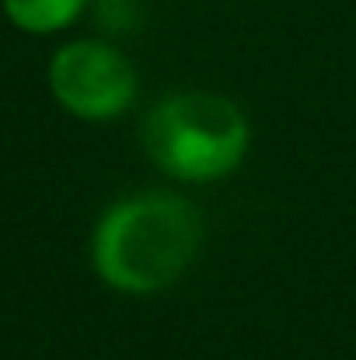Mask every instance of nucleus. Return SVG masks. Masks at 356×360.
I'll use <instances>...</instances> for the list:
<instances>
[{
    "mask_svg": "<svg viewBox=\"0 0 356 360\" xmlns=\"http://www.w3.org/2000/svg\"><path fill=\"white\" fill-rule=\"evenodd\" d=\"M203 245L199 210L175 193H140L112 203L91 238V262L119 294H157L185 276Z\"/></svg>",
    "mask_w": 356,
    "mask_h": 360,
    "instance_id": "nucleus-1",
    "label": "nucleus"
},
{
    "mask_svg": "<svg viewBox=\"0 0 356 360\" xmlns=\"http://www.w3.org/2000/svg\"><path fill=\"white\" fill-rule=\"evenodd\" d=\"M150 161L175 182H217L241 168L251 147V126L224 95L178 91L150 109L143 122Z\"/></svg>",
    "mask_w": 356,
    "mask_h": 360,
    "instance_id": "nucleus-2",
    "label": "nucleus"
},
{
    "mask_svg": "<svg viewBox=\"0 0 356 360\" xmlns=\"http://www.w3.org/2000/svg\"><path fill=\"white\" fill-rule=\"evenodd\" d=\"M49 91L63 112L84 122H105L133 105L136 70L116 46L102 39H77L53 53Z\"/></svg>",
    "mask_w": 356,
    "mask_h": 360,
    "instance_id": "nucleus-3",
    "label": "nucleus"
},
{
    "mask_svg": "<svg viewBox=\"0 0 356 360\" xmlns=\"http://www.w3.org/2000/svg\"><path fill=\"white\" fill-rule=\"evenodd\" d=\"M88 0H0L7 21L28 35H53L63 32L81 18Z\"/></svg>",
    "mask_w": 356,
    "mask_h": 360,
    "instance_id": "nucleus-4",
    "label": "nucleus"
}]
</instances>
